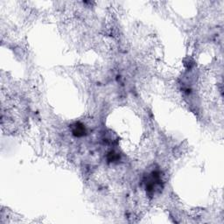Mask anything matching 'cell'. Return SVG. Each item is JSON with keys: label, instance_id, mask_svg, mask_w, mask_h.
Here are the masks:
<instances>
[{"label": "cell", "instance_id": "1", "mask_svg": "<svg viewBox=\"0 0 224 224\" xmlns=\"http://www.w3.org/2000/svg\"><path fill=\"white\" fill-rule=\"evenodd\" d=\"M73 133H74V135H75L77 137H81V136L84 135V133H85V128H84V126L81 125V124H78L74 128Z\"/></svg>", "mask_w": 224, "mask_h": 224}]
</instances>
